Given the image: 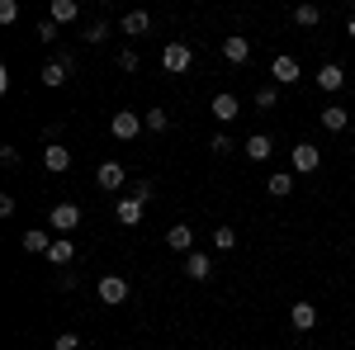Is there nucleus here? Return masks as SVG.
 Masks as SVG:
<instances>
[{
	"label": "nucleus",
	"mask_w": 355,
	"mask_h": 350,
	"mask_svg": "<svg viewBox=\"0 0 355 350\" xmlns=\"http://www.w3.org/2000/svg\"><path fill=\"white\" fill-rule=\"evenodd\" d=\"M53 350H81V336H76V331H62L53 341Z\"/></svg>",
	"instance_id": "obj_30"
},
{
	"label": "nucleus",
	"mask_w": 355,
	"mask_h": 350,
	"mask_svg": "<svg viewBox=\"0 0 355 350\" xmlns=\"http://www.w3.org/2000/svg\"><path fill=\"white\" fill-rule=\"evenodd\" d=\"M214 114H218V123H232V119H237V95L218 90V95H214Z\"/></svg>",
	"instance_id": "obj_18"
},
{
	"label": "nucleus",
	"mask_w": 355,
	"mask_h": 350,
	"mask_svg": "<svg viewBox=\"0 0 355 350\" xmlns=\"http://www.w3.org/2000/svg\"><path fill=\"white\" fill-rule=\"evenodd\" d=\"M166 246H171V251H185V256H190V251H194V232L185 227V222H175V227L166 232Z\"/></svg>",
	"instance_id": "obj_12"
},
{
	"label": "nucleus",
	"mask_w": 355,
	"mask_h": 350,
	"mask_svg": "<svg viewBox=\"0 0 355 350\" xmlns=\"http://www.w3.org/2000/svg\"><path fill=\"white\" fill-rule=\"evenodd\" d=\"M351 119H355V114H351V109H341V105H327L322 114H318V123H322L327 133H341V128H346Z\"/></svg>",
	"instance_id": "obj_8"
},
{
	"label": "nucleus",
	"mask_w": 355,
	"mask_h": 350,
	"mask_svg": "<svg viewBox=\"0 0 355 350\" xmlns=\"http://www.w3.org/2000/svg\"><path fill=\"white\" fill-rule=\"evenodd\" d=\"M76 222H81V209H76V204H53V213H48V227H57V232L67 237Z\"/></svg>",
	"instance_id": "obj_3"
},
{
	"label": "nucleus",
	"mask_w": 355,
	"mask_h": 350,
	"mask_svg": "<svg viewBox=\"0 0 355 350\" xmlns=\"http://www.w3.org/2000/svg\"><path fill=\"white\" fill-rule=\"evenodd\" d=\"M318 85H322V90H327V95H336V90H341V85H346V71H341V67H336V62H327V67H322V71H318Z\"/></svg>",
	"instance_id": "obj_16"
},
{
	"label": "nucleus",
	"mask_w": 355,
	"mask_h": 350,
	"mask_svg": "<svg viewBox=\"0 0 355 350\" xmlns=\"http://www.w3.org/2000/svg\"><path fill=\"white\" fill-rule=\"evenodd\" d=\"M275 194V199H284V194H294V175H289V170H275L270 175V185H266Z\"/></svg>",
	"instance_id": "obj_23"
},
{
	"label": "nucleus",
	"mask_w": 355,
	"mask_h": 350,
	"mask_svg": "<svg viewBox=\"0 0 355 350\" xmlns=\"http://www.w3.org/2000/svg\"><path fill=\"white\" fill-rule=\"evenodd\" d=\"M214 246H218V251H232V246H237V232H232V227H214Z\"/></svg>",
	"instance_id": "obj_26"
},
{
	"label": "nucleus",
	"mask_w": 355,
	"mask_h": 350,
	"mask_svg": "<svg viewBox=\"0 0 355 350\" xmlns=\"http://www.w3.org/2000/svg\"><path fill=\"white\" fill-rule=\"evenodd\" d=\"M43 166H48L53 175H62V170H71V152H67L62 142H48V147H43Z\"/></svg>",
	"instance_id": "obj_7"
},
{
	"label": "nucleus",
	"mask_w": 355,
	"mask_h": 350,
	"mask_svg": "<svg viewBox=\"0 0 355 350\" xmlns=\"http://www.w3.org/2000/svg\"><path fill=\"white\" fill-rule=\"evenodd\" d=\"M142 128H147V123H142V114H133V109H119V114L110 119V133L119 137V142H128V137H137Z\"/></svg>",
	"instance_id": "obj_2"
},
{
	"label": "nucleus",
	"mask_w": 355,
	"mask_h": 350,
	"mask_svg": "<svg viewBox=\"0 0 355 350\" xmlns=\"http://www.w3.org/2000/svg\"><path fill=\"white\" fill-rule=\"evenodd\" d=\"M147 28H152V15H147V10H128V15H123V33H128V38H142Z\"/></svg>",
	"instance_id": "obj_14"
},
{
	"label": "nucleus",
	"mask_w": 355,
	"mask_h": 350,
	"mask_svg": "<svg viewBox=\"0 0 355 350\" xmlns=\"http://www.w3.org/2000/svg\"><path fill=\"white\" fill-rule=\"evenodd\" d=\"M318 19H322V10H318V5H299V10H294V24H299V28H313Z\"/></svg>",
	"instance_id": "obj_25"
},
{
	"label": "nucleus",
	"mask_w": 355,
	"mask_h": 350,
	"mask_svg": "<svg viewBox=\"0 0 355 350\" xmlns=\"http://www.w3.org/2000/svg\"><path fill=\"white\" fill-rule=\"evenodd\" d=\"M76 15H81L76 0H53V5H48V19H53V24H71Z\"/></svg>",
	"instance_id": "obj_15"
},
{
	"label": "nucleus",
	"mask_w": 355,
	"mask_h": 350,
	"mask_svg": "<svg viewBox=\"0 0 355 350\" xmlns=\"http://www.w3.org/2000/svg\"><path fill=\"white\" fill-rule=\"evenodd\" d=\"M190 62H194L190 43H166V48H162V67L171 71V76H185V71H190Z\"/></svg>",
	"instance_id": "obj_1"
},
{
	"label": "nucleus",
	"mask_w": 355,
	"mask_h": 350,
	"mask_svg": "<svg viewBox=\"0 0 355 350\" xmlns=\"http://www.w3.org/2000/svg\"><path fill=\"white\" fill-rule=\"evenodd\" d=\"M100 303H128V279H119V274H105L100 279Z\"/></svg>",
	"instance_id": "obj_6"
},
{
	"label": "nucleus",
	"mask_w": 355,
	"mask_h": 350,
	"mask_svg": "<svg viewBox=\"0 0 355 350\" xmlns=\"http://www.w3.org/2000/svg\"><path fill=\"white\" fill-rule=\"evenodd\" d=\"M318 166H322V152H318L313 142H299V147H294V170H299V175H313Z\"/></svg>",
	"instance_id": "obj_5"
},
{
	"label": "nucleus",
	"mask_w": 355,
	"mask_h": 350,
	"mask_svg": "<svg viewBox=\"0 0 355 350\" xmlns=\"http://www.w3.org/2000/svg\"><path fill=\"white\" fill-rule=\"evenodd\" d=\"M95 180H100V189H119L123 180H128V175H123V166H119V161H100Z\"/></svg>",
	"instance_id": "obj_11"
},
{
	"label": "nucleus",
	"mask_w": 355,
	"mask_h": 350,
	"mask_svg": "<svg viewBox=\"0 0 355 350\" xmlns=\"http://www.w3.org/2000/svg\"><path fill=\"white\" fill-rule=\"evenodd\" d=\"M119 67H123V71H137V53H133V48L119 53Z\"/></svg>",
	"instance_id": "obj_32"
},
{
	"label": "nucleus",
	"mask_w": 355,
	"mask_h": 350,
	"mask_svg": "<svg viewBox=\"0 0 355 350\" xmlns=\"http://www.w3.org/2000/svg\"><path fill=\"white\" fill-rule=\"evenodd\" d=\"M275 100H279L275 85H261V90H256V105H261V109H275Z\"/></svg>",
	"instance_id": "obj_29"
},
{
	"label": "nucleus",
	"mask_w": 355,
	"mask_h": 350,
	"mask_svg": "<svg viewBox=\"0 0 355 350\" xmlns=\"http://www.w3.org/2000/svg\"><path fill=\"white\" fill-rule=\"evenodd\" d=\"M270 76H275V85H294L303 76V71H299V57H284V53H279L270 62Z\"/></svg>",
	"instance_id": "obj_4"
},
{
	"label": "nucleus",
	"mask_w": 355,
	"mask_h": 350,
	"mask_svg": "<svg viewBox=\"0 0 355 350\" xmlns=\"http://www.w3.org/2000/svg\"><path fill=\"white\" fill-rule=\"evenodd\" d=\"M289 317H294L299 331H313V326H318V308H313V303H294V313H289Z\"/></svg>",
	"instance_id": "obj_22"
},
{
	"label": "nucleus",
	"mask_w": 355,
	"mask_h": 350,
	"mask_svg": "<svg viewBox=\"0 0 355 350\" xmlns=\"http://www.w3.org/2000/svg\"><path fill=\"white\" fill-rule=\"evenodd\" d=\"M33 33H38V38H43V43H53V38H57V24H53V19H43V24L33 28Z\"/></svg>",
	"instance_id": "obj_31"
},
{
	"label": "nucleus",
	"mask_w": 355,
	"mask_h": 350,
	"mask_svg": "<svg viewBox=\"0 0 355 350\" xmlns=\"http://www.w3.org/2000/svg\"><path fill=\"white\" fill-rule=\"evenodd\" d=\"M270 152H275V142L266 133H251V137H246V157H251V161H266Z\"/></svg>",
	"instance_id": "obj_20"
},
{
	"label": "nucleus",
	"mask_w": 355,
	"mask_h": 350,
	"mask_svg": "<svg viewBox=\"0 0 355 350\" xmlns=\"http://www.w3.org/2000/svg\"><path fill=\"white\" fill-rule=\"evenodd\" d=\"M71 256H76L71 237H57V242L48 246V261H53V265H71Z\"/></svg>",
	"instance_id": "obj_21"
},
{
	"label": "nucleus",
	"mask_w": 355,
	"mask_h": 350,
	"mask_svg": "<svg viewBox=\"0 0 355 350\" xmlns=\"http://www.w3.org/2000/svg\"><path fill=\"white\" fill-rule=\"evenodd\" d=\"M28 350H33V346H28Z\"/></svg>",
	"instance_id": "obj_34"
},
{
	"label": "nucleus",
	"mask_w": 355,
	"mask_h": 350,
	"mask_svg": "<svg viewBox=\"0 0 355 350\" xmlns=\"http://www.w3.org/2000/svg\"><path fill=\"white\" fill-rule=\"evenodd\" d=\"M142 209H147V204L128 194V199H119V209H114V213H119V222H123V227H137V222H142Z\"/></svg>",
	"instance_id": "obj_10"
},
{
	"label": "nucleus",
	"mask_w": 355,
	"mask_h": 350,
	"mask_svg": "<svg viewBox=\"0 0 355 350\" xmlns=\"http://www.w3.org/2000/svg\"><path fill=\"white\" fill-rule=\"evenodd\" d=\"M105 38H110V24H105V19L85 24V43H105Z\"/></svg>",
	"instance_id": "obj_27"
},
{
	"label": "nucleus",
	"mask_w": 355,
	"mask_h": 350,
	"mask_svg": "<svg viewBox=\"0 0 355 350\" xmlns=\"http://www.w3.org/2000/svg\"><path fill=\"white\" fill-rule=\"evenodd\" d=\"M71 67H76V62H71V57H67V62H48V67H43V85H67V76H71Z\"/></svg>",
	"instance_id": "obj_13"
},
{
	"label": "nucleus",
	"mask_w": 355,
	"mask_h": 350,
	"mask_svg": "<svg viewBox=\"0 0 355 350\" xmlns=\"http://www.w3.org/2000/svg\"><path fill=\"white\" fill-rule=\"evenodd\" d=\"M209 270H214V261H209L204 251H190V256H185V274H190V279H209Z\"/></svg>",
	"instance_id": "obj_19"
},
{
	"label": "nucleus",
	"mask_w": 355,
	"mask_h": 350,
	"mask_svg": "<svg viewBox=\"0 0 355 350\" xmlns=\"http://www.w3.org/2000/svg\"><path fill=\"white\" fill-rule=\"evenodd\" d=\"M223 57H227L232 67H242L246 57H251V38H242V33H232V38H223Z\"/></svg>",
	"instance_id": "obj_9"
},
{
	"label": "nucleus",
	"mask_w": 355,
	"mask_h": 350,
	"mask_svg": "<svg viewBox=\"0 0 355 350\" xmlns=\"http://www.w3.org/2000/svg\"><path fill=\"white\" fill-rule=\"evenodd\" d=\"M346 33H351V38H355V15H351V24H346Z\"/></svg>",
	"instance_id": "obj_33"
},
{
	"label": "nucleus",
	"mask_w": 355,
	"mask_h": 350,
	"mask_svg": "<svg viewBox=\"0 0 355 350\" xmlns=\"http://www.w3.org/2000/svg\"><path fill=\"white\" fill-rule=\"evenodd\" d=\"M19 19V0H0V24H15Z\"/></svg>",
	"instance_id": "obj_28"
},
{
	"label": "nucleus",
	"mask_w": 355,
	"mask_h": 350,
	"mask_svg": "<svg viewBox=\"0 0 355 350\" xmlns=\"http://www.w3.org/2000/svg\"><path fill=\"white\" fill-rule=\"evenodd\" d=\"M142 123H147L152 133H166V128H171V114H166V109H147V114H142Z\"/></svg>",
	"instance_id": "obj_24"
},
{
	"label": "nucleus",
	"mask_w": 355,
	"mask_h": 350,
	"mask_svg": "<svg viewBox=\"0 0 355 350\" xmlns=\"http://www.w3.org/2000/svg\"><path fill=\"white\" fill-rule=\"evenodd\" d=\"M53 242H57V237H48L43 227H28V232H24V251H28V256H38V251L48 256V246H53Z\"/></svg>",
	"instance_id": "obj_17"
}]
</instances>
